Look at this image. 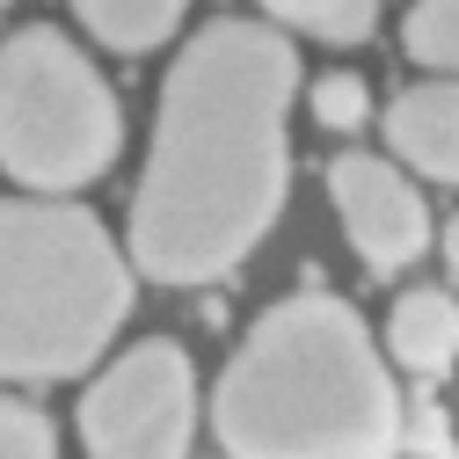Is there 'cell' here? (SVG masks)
Listing matches in <instances>:
<instances>
[{
	"mask_svg": "<svg viewBox=\"0 0 459 459\" xmlns=\"http://www.w3.org/2000/svg\"><path fill=\"white\" fill-rule=\"evenodd\" d=\"M292 95L299 51L255 15H219L183 44L132 197V263L153 284H212L255 255L284 212Z\"/></svg>",
	"mask_w": 459,
	"mask_h": 459,
	"instance_id": "obj_1",
	"label": "cell"
},
{
	"mask_svg": "<svg viewBox=\"0 0 459 459\" xmlns=\"http://www.w3.org/2000/svg\"><path fill=\"white\" fill-rule=\"evenodd\" d=\"M212 430L226 459H394L409 409L372 328L328 292H299L277 299L219 372Z\"/></svg>",
	"mask_w": 459,
	"mask_h": 459,
	"instance_id": "obj_2",
	"label": "cell"
},
{
	"mask_svg": "<svg viewBox=\"0 0 459 459\" xmlns=\"http://www.w3.org/2000/svg\"><path fill=\"white\" fill-rule=\"evenodd\" d=\"M132 314V263L81 204L0 197V379H74Z\"/></svg>",
	"mask_w": 459,
	"mask_h": 459,
	"instance_id": "obj_3",
	"label": "cell"
},
{
	"mask_svg": "<svg viewBox=\"0 0 459 459\" xmlns=\"http://www.w3.org/2000/svg\"><path fill=\"white\" fill-rule=\"evenodd\" d=\"M117 95L66 30L30 22L0 44V168L22 190H81L117 160Z\"/></svg>",
	"mask_w": 459,
	"mask_h": 459,
	"instance_id": "obj_4",
	"label": "cell"
},
{
	"mask_svg": "<svg viewBox=\"0 0 459 459\" xmlns=\"http://www.w3.org/2000/svg\"><path fill=\"white\" fill-rule=\"evenodd\" d=\"M197 437V372L183 342H132L88 394H81V445L88 459H190Z\"/></svg>",
	"mask_w": 459,
	"mask_h": 459,
	"instance_id": "obj_5",
	"label": "cell"
},
{
	"mask_svg": "<svg viewBox=\"0 0 459 459\" xmlns=\"http://www.w3.org/2000/svg\"><path fill=\"white\" fill-rule=\"evenodd\" d=\"M328 197H335V219L351 248L386 277V270H409L423 248H430V212H423V190L401 176L394 160L379 153H342L328 160Z\"/></svg>",
	"mask_w": 459,
	"mask_h": 459,
	"instance_id": "obj_6",
	"label": "cell"
},
{
	"mask_svg": "<svg viewBox=\"0 0 459 459\" xmlns=\"http://www.w3.org/2000/svg\"><path fill=\"white\" fill-rule=\"evenodd\" d=\"M386 146L416 176L459 183V81H423L386 102Z\"/></svg>",
	"mask_w": 459,
	"mask_h": 459,
	"instance_id": "obj_7",
	"label": "cell"
},
{
	"mask_svg": "<svg viewBox=\"0 0 459 459\" xmlns=\"http://www.w3.org/2000/svg\"><path fill=\"white\" fill-rule=\"evenodd\" d=\"M386 351L409 365V372H452L459 358V299L437 292V284H416V292H401L394 314H386Z\"/></svg>",
	"mask_w": 459,
	"mask_h": 459,
	"instance_id": "obj_8",
	"label": "cell"
},
{
	"mask_svg": "<svg viewBox=\"0 0 459 459\" xmlns=\"http://www.w3.org/2000/svg\"><path fill=\"white\" fill-rule=\"evenodd\" d=\"M81 30L109 51H153L183 30L176 0H81Z\"/></svg>",
	"mask_w": 459,
	"mask_h": 459,
	"instance_id": "obj_9",
	"label": "cell"
},
{
	"mask_svg": "<svg viewBox=\"0 0 459 459\" xmlns=\"http://www.w3.org/2000/svg\"><path fill=\"white\" fill-rule=\"evenodd\" d=\"M263 22L284 30V37H314V44H365V37L379 30V8H365V0H335V8H314V0H277Z\"/></svg>",
	"mask_w": 459,
	"mask_h": 459,
	"instance_id": "obj_10",
	"label": "cell"
},
{
	"mask_svg": "<svg viewBox=\"0 0 459 459\" xmlns=\"http://www.w3.org/2000/svg\"><path fill=\"white\" fill-rule=\"evenodd\" d=\"M401 44H409V59L437 66L445 81H459V0H423V8L401 22Z\"/></svg>",
	"mask_w": 459,
	"mask_h": 459,
	"instance_id": "obj_11",
	"label": "cell"
},
{
	"mask_svg": "<svg viewBox=\"0 0 459 459\" xmlns=\"http://www.w3.org/2000/svg\"><path fill=\"white\" fill-rule=\"evenodd\" d=\"M314 117H321L328 132H358V125L372 117L365 81H358V74H321V81H314Z\"/></svg>",
	"mask_w": 459,
	"mask_h": 459,
	"instance_id": "obj_12",
	"label": "cell"
},
{
	"mask_svg": "<svg viewBox=\"0 0 459 459\" xmlns=\"http://www.w3.org/2000/svg\"><path fill=\"white\" fill-rule=\"evenodd\" d=\"M0 459H59V437L37 409L22 401H0Z\"/></svg>",
	"mask_w": 459,
	"mask_h": 459,
	"instance_id": "obj_13",
	"label": "cell"
},
{
	"mask_svg": "<svg viewBox=\"0 0 459 459\" xmlns=\"http://www.w3.org/2000/svg\"><path fill=\"white\" fill-rule=\"evenodd\" d=\"M445 263L459 270V212H452V226H445Z\"/></svg>",
	"mask_w": 459,
	"mask_h": 459,
	"instance_id": "obj_14",
	"label": "cell"
}]
</instances>
